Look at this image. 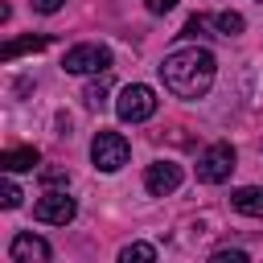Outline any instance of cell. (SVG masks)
Here are the masks:
<instances>
[{
    "label": "cell",
    "instance_id": "1",
    "mask_svg": "<svg viewBox=\"0 0 263 263\" xmlns=\"http://www.w3.org/2000/svg\"><path fill=\"white\" fill-rule=\"evenodd\" d=\"M214 53L201 49V45H185V49H173L164 62H160V78L164 86L177 95V99H201L210 86H214Z\"/></svg>",
    "mask_w": 263,
    "mask_h": 263
},
{
    "label": "cell",
    "instance_id": "2",
    "mask_svg": "<svg viewBox=\"0 0 263 263\" xmlns=\"http://www.w3.org/2000/svg\"><path fill=\"white\" fill-rule=\"evenodd\" d=\"M156 107H160V99H156V90L144 86V82H127V86L119 90V99H115V115H119L123 123H144V119L156 115Z\"/></svg>",
    "mask_w": 263,
    "mask_h": 263
},
{
    "label": "cell",
    "instance_id": "3",
    "mask_svg": "<svg viewBox=\"0 0 263 263\" xmlns=\"http://www.w3.org/2000/svg\"><path fill=\"white\" fill-rule=\"evenodd\" d=\"M234 144H226V140H218V144H210L201 156H197V181L201 185H222L230 173H234Z\"/></svg>",
    "mask_w": 263,
    "mask_h": 263
},
{
    "label": "cell",
    "instance_id": "4",
    "mask_svg": "<svg viewBox=\"0 0 263 263\" xmlns=\"http://www.w3.org/2000/svg\"><path fill=\"white\" fill-rule=\"evenodd\" d=\"M62 70H66V74H107V70H111V49L99 45V41L74 45V49H66Z\"/></svg>",
    "mask_w": 263,
    "mask_h": 263
},
{
    "label": "cell",
    "instance_id": "5",
    "mask_svg": "<svg viewBox=\"0 0 263 263\" xmlns=\"http://www.w3.org/2000/svg\"><path fill=\"white\" fill-rule=\"evenodd\" d=\"M127 156H132V148H127V140L119 132H99L90 140V160H95L99 173H119L127 164Z\"/></svg>",
    "mask_w": 263,
    "mask_h": 263
},
{
    "label": "cell",
    "instance_id": "6",
    "mask_svg": "<svg viewBox=\"0 0 263 263\" xmlns=\"http://www.w3.org/2000/svg\"><path fill=\"white\" fill-rule=\"evenodd\" d=\"M74 214H78V205H74V197H66V189H49L33 205V218L49 222V226H66V222H74Z\"/></svg>",
    "mask_w": 263,
    "mask_h": 263
},
{
    "label": "cell",
    "instance_id": "7",
    "mask_svg": "<svg viewBox=\"0 0 263 263\" xmlns=\"http://www.w3.org/2000/svg\"><path fill=\"white\" fill-rule=\"evenodd\" d=\"M177 185H181V164H173V160H152V164L144 168V189H148L152 197H168Z\"/></svg>",
    "mask_w": 263,
    "mask_h": 263
},
{
    "label": "cell",
    "instance_id": "8",
    "mask_svg": "<svg viewBox=\"0 0 263 263\" xmlns=\"http://www.w3.org/2000/svg\"><path fill=\"white\" fill-rule=\"evenodd\" d=\"M49 255H53L49 242L37 238V234H16V238L8 242V259H12V263H45Z\"/></svg>",
    "mask_w": 263,
    "mask_h": 263
},
{
    "label": "cell",
    "instance_id": "9",
    "mask_svg": "<svg viewBox=\"0 0 263 263\" xmlns=\"http://www.w3.org/2000/svg\"><path fill=\"white\" fill-rule=\"evenodd\" d=\"M230 205L238 214H247V218H263V189L259 185H242V189L230 193Z\"/></svg>",
    "mask_w": 263,
    "mask_h": 263
},
{
    "label": "cell",
    "instance_id": "10",
    "mask_svg": "<svg viewBox=\"0 0 263 263\" xmlns=\"http://www.w3.org/2000/svg\"><path fill=\"white\" fill-rule=\"evenodd\" d=\"M37 160H41L37 148H8V152H0V168L4 173H33Z\"/></svg>",
    "mask_w": 263,
    "mask_h": 263
},
{
    "label": "cell",
    "instance_id": "11",
    "mask_svg": "<svg viewBox=\"0 0 263 263\" xmlns=\"http://www.w3.org/2000/svg\"><path fill=\"white\" fill-rule=\"evenodd\" d=\"M45 45H49V37H45V33H37V37L29 33V37H16V41H4L0 58H4V62H12V58H21V53H41Z\"/></svg>",
    "mask_w": 263,
    "mask_h": 263
},
{
    "label": "cell",
    "instance_id": "12",
    "mask_svg": "<svg viewBox=\"0 0 263 263\" xmlns=\"http://www.w3.org/2000/svg\"><path fill=\"white\" fill-rule=\"evenodd\" d=\"M214 25H218V33H222V37H238V33L247 29V21H242L238 12H230V8H226V12H218V16H214Z\"/></svg>",
    "mask_w": 263,
    "mask_h": 263
},
{
    "label": "cell",
    "instance_id": "13",
    "mask_svg": "<svg viewBox=\"0 0 263 263\" xmlns=\"http://www.w3.org/2000/svg\"><path fill=\"white\" fill-rule=\"evenodd\" d=\"M132 259L152 263V259H156V247H152V242H127V247L119 251V263H132Z\"/></svg>",
    "mask_w": 263,
    "mask_h": 263
},
{
    "label": "cell",
    "instance_id": "14",
    "mask_svg": "<svg viewBox=\"0 0 263 263\" xmlns=\"http://www.w3.org/2000/svg\"><path fill=\"white\" fill-rule=\"evenodd\" d=\"M107 95H111V82H107V78H99V82H90V86L82 90L86 107H95V111H99V107H107Z\"/></svg>",
    "mask_w": 263,
    "mask_h": 263
},
{
    "label": "cell",
    "instance_id": "15",
    "mask_svg": "<svg viewBox=\"0 0 263 263\" xmlns=\"http://www.w3.org/2000/svg\"><path fill=\"white\" fill-rule=\"evenodd\" d=\"M21 189H16V181H12V173H4V181H0V201H4V210H16L21 205Z\"/></svg>",
    "mask_w": 263,
    "mask_h": 263
},
{
    "label": "cell",
    "instance_id": "16",
    "mask_svg": "<svg viewBox=\"0 0 263 263\" xmlns=\"http://www.w3.org/2000/svg\"><path fill=\"white\" fill-rule=\"evenodd\" d=\"M205 29H210V16H189L185 29H181V37H210Z\"/></svg>",
    "mask_w": 263,
    "mask_h": 263
},
{
    "label": "cell",
    "instance_id": "17",
    "mask_svg": "<svg viewBox=\"0 0 263 263\" xmlns=\"http://www.w3.org/2000/svg\"><path fill=\"white\" fill-rule=\"evenodd\" d=\"M41 181L45 185H70V173L66 168H41Z\"/></svg>",
    "mask_w": 263,
    "mask_h": 263
},
{
    "label": "cell",
    "instance_id": "18",
    "mask_svg": "<svg viewBox=\"0 0 263 263\" xmlns=\"http://www.w3.org/2000/svg\"><path fill=\"white\" fill-rule=\"evenodd\" d=\"M214 263H247V251H214Z\"/></svg>",
    "mask_w": 263,
    "mask_h": 263
},
{
    "label": "cell",
    "instance_id": "19",
    "mask_svg": "<svg viewBox=\"0 0 263 263\" xmlns=\"http://www.w3.org/2000/svg\"><path fill=\"white\" fill-rule=\"evenodd\" d=\"M144 8H148V12H156V16H164V12H173V8H177V0H144Z\"/></svg>",
    "mask_w": 263,
    "mask_h": 263
},
{
    "label": "cell",
    "instance_id": "20",
    "mask_svg": "<svg viewBox=\"0 0 263 263\" xmlns=\"http://www.w3.org/2000/svg\"><path fill=\"white\" fill-rule=\"evenodd\" d=\"M29 4H33L37 12H58V8L66 4V0H29Z\"/></svg>",
    "mask_w": 263,
    "mask_h": 263
}]
</instances>
